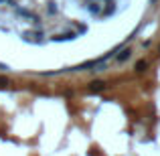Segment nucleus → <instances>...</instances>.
<instances>
[{"label": "nucleus", "mask_w": 160, "mask_h": 156, "mask_svg": "<svg viewBox=\"0 0 160 156\" xmlns=\"http://www.w3.org/2000/svg\"><path fill=\"white\" fill-rule=\"evenodd\" d=\"M146 0H0V71L59 75L106 61L138 31Z\"/></svg>", "instance_id": "nucleus-1"}]
</instances>
